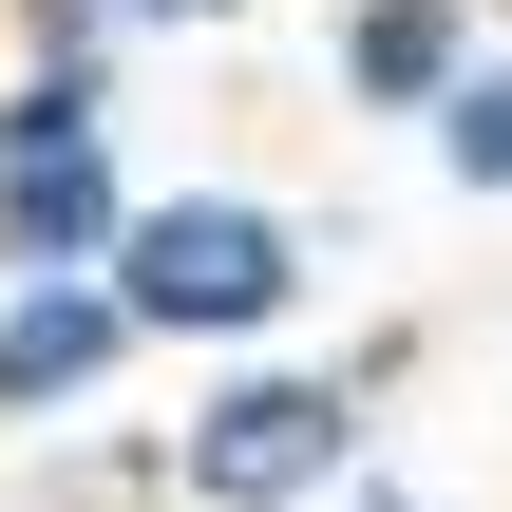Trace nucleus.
Returning a JSON list of instances; mask_svg holds the SVG:
<instances>
[{
	"instance_id": "obj_1",
	"label": "nucleus",
	"mask_w": 512,
	"mask_h": 512,
	"mask_svg": "<svg viewBox=\"0 0 512 512\" xmlns=\"http://www.w3.org/2000/svg\"><path fill=\"white\" fill-rule=\"evenodd\" d=\"M380 399H399V342H266V361H190V418H171V494L190 512H323L380 475Z\"/></svg>"
},
{
	"instance_id": "obj_2",
	"label": "nucleus",
	"mask_w": 512,
	"mask_h": 512,
	"mask_svg": "<svg viewBox=\"0 0 512 512\" xmlns=\"http://www.w3.org/2000/svg\"><path fill=\"white\" fill-rule=\"evenodd\" d=\"M114 285H133L152 361H266V342L304 323V285H323V228H304L285 190H228V171H190V190H152V209H133Z\"/></svg>"
},
{
	"instance_id": "obj_3",
	"label": "nucleus",
	"mask_w": 512,
	"mask_h": 512,
	"mask_svg": "<svg viewBox=\"0 0 512 512\" xmlns=\"http://www.w3.org/2000/svg\"><path fill=\"white\" fill-rule=\"evenodd\" d=\"M133 133H114V76H57V57H0V266H114L133 247Z\"/></svg>"
},
{
	"instance_id": "obj_4",
	"label": "nucleus",
	"mask_w": 512,
	"mask_h": 512,
	"mask_svg": "<svg viewBox=\"0 0 512 512\" xmlns=\"http://www.w3.org/2000/svg\"><path fill=\"white\" fill-rule=\"evenodd\" d=\"M133 361H152V323H133L114 266H0V437L19 456L76 437V418H114Z\"/></svg>"
},
{
	"instance_id": "obj_5",
	"label": "nucleus",
	"mask_w": 512,
	"mask_h": 512,
	"mask_svg": "<svg viewBox=\"0 0 512 512\" xmlns=\"http://www.w3.org/2000/svg\"><path fill=\"white\" fill-rule=\"evenodd\" d=\"M475 57H494V19H475V0H342V19H323L342 114H399V133H437Z\"/></svg>"
},
{
	"instance_id": "obj_6",
	"label": "nucleus",
	"mask_w": 512,
	"mask_h": 512,
	"mask_svg": "<svg viewBox=\"0 0 512 512\" xmlns=\"http://www.w3.org/2000/svg\"><path fill=\"white\" fill-rule=\"evenodd\" d=\"M0 57H57V76H133V57H152V0H0Z\"/></svg>"
},
{
	"instance_id": "obj_7",
	"label": "nucleus",
	"mask_w": 512,
	"mask_h": 512,
	"mask_svg": "<svg viewBox=\"0 0 512 512\" xmlns=\"http://www.w3.org/2000/svg\"><path fill=\"white\" fill-rule=\"evenodd\" d=\"M418 152H437V190H475V209H512V38L475 57V76H456V114H437Z\"/></svg>"
},
{
	"instance_id": "obj_8",
	"label": "nucleus",
	"mask_w": 512,
	"mask_h": 512,
	"mask_svg": "<svg viewBox=\"0 0 512 512\" xmlns=\"http://www.w3.org/2000/svg\"><path fill=\"white\" fill-rule=\"evenodd\" d=\"M228 19H247V0H152V38H228Z\"/></svg>"
},
{
	"instance_id": "obj_9",
	"label": "nucleus",
	"mask_w": 512,
	"mask_h": 512,
	"mask_svg": "<svg viewBox=\"0 0 512 512\" xmlns=\"http://www.w3.org/2000/svg\"><path fill=\"white\" fill-rule=\"evenodd\" d=\"M323 512H437V494H399V475H361V494H323Z\"/></svg>"
}]
</instances>
